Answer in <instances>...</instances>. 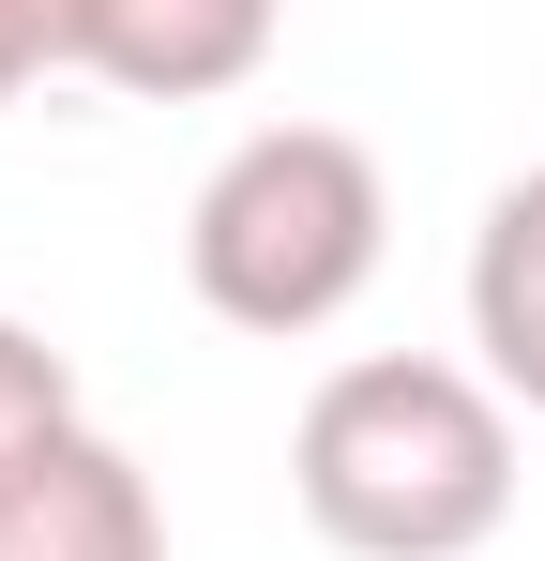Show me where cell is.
Returning <instances> with one entry per match:
<instances>
[{
    "instance_id": "obj_1",
    "label": "cell",
    "mask_w": 545,
    "mask_h": 561,
    "mask_svg": "<svg viewBox=\"0 0 545 561\" xmlns=\"http://www.w3.org/2000/svg\"><path fill=\"white\" fill-rule=\"evenodd\" d=\"M303 516L349 561H469L515 516V425L500 394L454 365H334L303 394V440H288Z\"/></svg>"
},
{
    "instance_id": "obj_2",
    "label": "cell",
    "mask_w": 545,
    "mask_h": 561,
    "mask_svg": "<svg viewBox=\"0 0 545 561\" xmlns=\"http://www.w3.org/2000/svg\"><path fill=\"white\" fill-rule=\"evenodd\" d=\"M379 152L334 137V122H272L243 137L212 183H197V228H182V274L228 334H318L349 319L363 274H379Z\"/></svg>"
},
{
    "instance_id": "obj_3",
    "label": "cell",
    "mask_w": 545,
    "mask_h": 561,
    "mask_svg": "<svg viewBox=\"0 0 545 561\" xmlns=\"http://www.w3.org/2000/svg\"><path fill=\"white\" fill-rule=\"evenodd\" d=\"M272 61V0H91L77 15V77L137 106H197V92H243Z\"/></svg>"
},
{
    "instance_id": "obj_4",
    "label": "cell",
    "mask_w": 545,
    "mask_h": 561,
    "mask_svg": "<svg viewBox=\"0 0 545 561\" xmlns=\"http://www.w3.org/2000/svg\"><path fill=\"white\" fill-rule=\"evenodd\" d=\"M0 561H167V516H152V470L121 440H61L0 485Z\"/></svg>"
},
{
    "instance_id": "obj_5",
    "label": "cell",
    "mask_w": 545,
    "mask_h": 561,
    "mask_svg": "<svg viewBox=\"0 0 545 561\" xmlns=\"http://www.w3.org/2000/svg\"><path fill=\"white\" fill-rule=\"evenodd\" d=\"M469 334H485L500 394H531V410H545V168H531V183H500L485 243H469Z\"/></svg>"
},
{
    "instance_id": "obj_6",
    "label": "cell",
    "mask_w": 545,
    "mask_h": 561,
    "mask_svg": "<svg viewBox=\"0 0 545 561\" xmlns=\"http://www.w3.org/2000/svg\"><path fill=\"white\" fill-rule=\"evenodd\" d=\"M61 440H77V365H61L31 319H0V485L31 456H61Z\"/></svg>"
},
{
    "instance_id": "obj_7",
    "label": "cell",
    "mask_w": 545,
    "mask_h": 561,
    "mask_svg": "<svg viewBox=\"0 0 545 561\" xmlns=\"http://www.w3.org/2000/svg\"><path fill=\"white\" fill-rule=\"evenodd\" d=\"M77 15H91V0H0V106L31 92L46 61H77Z\"/></svg>"
}]
</instances>
